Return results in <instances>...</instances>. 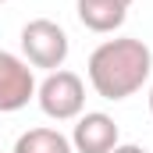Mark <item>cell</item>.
<instances>
[{"label": "cell", "mask_w": 153, "mask_h": 153, "mask_svg": "<svg viewBox=\"0 0 153 153\" xmlns=\"http://www.w3.org/2000/svg\"><path fill=\"white\" fill-rule=\"evenodd\" d=\"M85 71H89V85L103 100H128L146 85L153 71V53L135 36L107 39L89 53Z\"/></svg>", "instance_id": "cell-1"}, {"label": "cell", "mask_w": 153, "mask_h": 153, "mask_svg": "<svg viewBox=\"0 0 153 153\" xmlns=\"http://www.w3.org/2000/svg\"><path fill=\"white\" fill-rule=\"evenodd\" d=\"M36 100H39V111L46 117H53V121H71V117H78L82 107H85V85H82V78H78L75 71L57 68V71H50V75L36 85Z\"/></svg>", "instance_id": "cell-2"}, {"label": "cell", "mask_w": 153, "mask_h": 153, "mask_svg": "<svg viewBox=\"0 0 153 153\" xmlns=\"http://www.w3.org/2000/svg\"><path fill=\"white\" fill-rule=\"evenodd\" d=\"M22 53L32 68L57 71L68 61V32L50 18H32L22 29Z\"/></svg>", "instance_id": "cell-3"}, {"label": "cell", "mask_w": 153, "mask_h": 153, "mask_svg": "<svg viewBox=\"0 0 153 153\" xmlns=\"http://www.w3.org/2000/svg\"><path fill=\"white\" fill-rule=\"evenodd\" d=\"M32 96H36V75L29 61L0 50V114H14L29 107Z\"/></svg>", "instance_id": "cell-4"}, {"label": "cell", "mask_w": 153, "mask_h": 153, "mask_svg": "<svg viewBox=\"0 0 153 153\" xmlns=\"http://www.w3.org/2000/svg\"><path fill=\"white\" fill-rule=\"evenodd\" d=\"M117 146V125L103 111H89L78 117L71 132V150L75 153H111Z\"/></svg>", "instance_id": "cell-5"}, {"label": "cell", "mask_w": 153, "mask_h": 153, "mask_svg": "<svg viewBox=\"0 0 153 153\" xmlns=\"http://www.w3.org/2000/svg\"><path fill=\"white\" fill-rule=\"evenodd\" d=\"M75 11L89 32H114L125 25V14H128V7H121L117 0H78Z\"/></svg>", "instance_id": "cell-6"}, {"label": "cell", "mask_w": 153, "mask_h": 153, "mask_svg": "<svg viewBox=\"0 0 153 153\" xmlns=\"http://www.w3.org/2000/svg\"><path fill=\"white\" fill-rule=\"evenodd\" d=\"M14 153H75V150H71V139L57 128H29L18 135Z\"/></svg>", "instance_id": "cell-7"}, {"label": "cell", "mask_w": 153, "mask_h": 153, "mask_svg": "<svg viewBox=\"0 0 153 153\" xmlns=\"http://www.w3.org/2000/svg\"><path fill=\"white\" fill-rule=\"evenodd\" d=\"M111 153H150V150L146 146H135V143H117Z\"/></svg>", "instance_id": "cell-8"}, {"label": "cell", "mask_w": 153, "mask_h": 153, "mask_svg": "<svg viewBox=\"0 0 153 153\" xmlns=\"http://www.w3.org/2000/svg\"><path fill=\"white\" fill-rule=\"evenodd\" d=\"M117 4H121V7H132V4H135V0H117Z\"/></svg>", "instance_id": "cell-9"}, {"label": "cell", "mask_w": 153, "mask_h": 153, "mask_svg": "<svg viewBox=\"0 0 153 153\" xmlns=\"http://www.w3.org/2000/svg\"><path fill=\"white\" fill-rule=\"evenodd\" d=\"M150 114H153V85H150Z\"/></svg>", "instance_id": "cell-10"}, {"label": "cell", "mask_w": 153, "mask_h": 153, "mask_svg": "<svg viewBox=\"0 0 153 153\" xmlns=\"http://www.w3.org/2000/svg\"><path fill=\"white\" fill-rule=\"evenodd\" d=\"M0 4H4V0H0Z\"/></svg>", "instance_id": "cell-11"}]
</instances>
